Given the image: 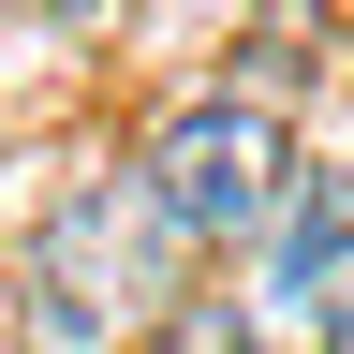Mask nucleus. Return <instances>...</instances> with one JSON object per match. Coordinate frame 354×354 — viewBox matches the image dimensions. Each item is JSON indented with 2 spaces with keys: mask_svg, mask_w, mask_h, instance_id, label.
I'll return each instance as SVG.
<instances>
[{
  "mask_svg": "<svg viewBox=\"0 0 354 354\" xmlns=\"http://www.w3.org/2000/svg\"><path fill=\"white\" fill-rule=\"evenodd\" d=\"M30 15H118V0H30Z\"/></svg>",
  "mask_w": 354,
  "mask_h": 354,
  "instance_id": "obj_4",
  "label": "nucleus"
},
{
  "mask_svg": "<svg viewBox=\"0 0 354 354\" xmlns=\"http://www.w3.org/2000/svg\"><path fill=\"white\" fill-rule=\"evenodd\" d=\"M192 295V251L148 207V177H74L30 236V354H133L162 310Z\"/></svg>",
  "mask_w": 354,
  "mask_h": 354,
  "instance_id": "obj_1",
  "label": "nucleus"
},
{
  "mask_svg": "<svg viewBox=\"0 0 354 354\" xmlns=\"http://www.w3.org/2000/svg\"><path fill=\"white\" fill-rule=\"evenodd\" d=\"M133 177H148V207L177 221V251H236V236H266V221H281L295 148H281V118H266V104L192 88V104L133 148Z\"/></svg>",
  "mask_w": 354,
  "mask_h": 354,
  "instance_id": "obj_2",
  "label": "nucleus"
},
{
  "mask_svg": "<svg viewBox=\"0 0 354 354\" xmlns=\"http://www.w3.org/2000/svg\"><path fill=\"white\" fill-rule=\"evenodd\" d=\"M133 354H251V310H236V295H177Z\"/></svg>",
  "mask_w": 354,
  "mask_h": 354,
  "instance_id": "obj_3",
  "label": "nucleus"
}]
</instances>
